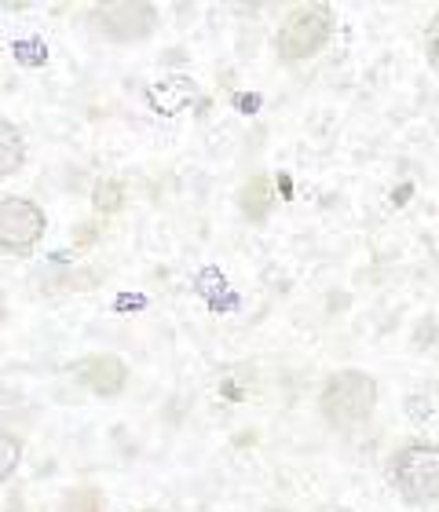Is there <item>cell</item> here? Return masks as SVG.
Returning a JSON list of instances; mask_svg holds the SVG:
<instances>
[{"label": "cell", "mask_w": 439, "mask_h": 512, "mask_svg": "<svg viewBox=\"0 0 439 512\" xmlns=\"http://www.w3.org/2000/svg\"><path fill=\"white\" fill-rule=\"evenodd\" d=\"M377 406V381L366 370H337L326 377L319 392V410L333 428H359L374 417Z\"/></svg>", "instance_id": "cell-1"}, {"label": "cell", "mask_w": 439, "mask_h": 512, "mask_svg": "<svg viewBox=\"0 0 439 512\" xmlns=\"http://www.w3.org/2000/svg\"><path fill=\"white\" fill-rule=\"evenodd\" d=\"M388 476L410 505L439 502V447L425 439L399 447L388 461Z\"/></svg>", "instance_id": "cell-2"}, {"label": "cell", "mask_w": 439, "mask_h": 512, "mask_svg": "<svg viewBox=\"0 0 439 512\" xmlns=\"http://www.w3.org/2000/svg\"><path fill=\"white\" fill-rule=\"evenodd\" d=\"M333 37V8L322 4V0H311V4H297V8L282 19L279 26V55L286 63H304L311 55H319Z\"/></svg>", "instance_id": "cell-3"}, {"label": "cell", "mask_w": 439, "mask_h": 512, "mask_svg": "<svg viewBox=\"0 0 439 512\" xmlns=\"http://www.w3.org/2000/svg\"><path fill=\"white\" fill-rule=\"evenodd\" d=\"M88 26L107 41L132 44L143 41L158 26V11L147 0H118V4H96L88 11Z\"/></svg>", "instance_id": "cell-4"}, {"label": "cell", "mask_w": 439, "mask_h": 512, "mask_svg": "<svg viewBox=\"0 0 439 512\" xmlns=\"http://www.w3.org/2000/svg\"><path fill=\"white\" fill-rule=\"evenodd\" d=\"M44 238V213L30 198H4L0 202V249L30 253Z\"/></svg>", "instance_id": "cell-5"}, {"label": "cell", "mask_w": 439, "mask_h": 512, "mask_svg": "<svg viewBox=\"0 0 439 512\" xmlns=\"http://www.w3.org/2000/svg\"><path fill=\"white\" fill-rule=\"evenodd\" d=\"M74 377L85 384L88 392L103 395H121L125 392V384H129V366L121 363L118 355H88L81 363L74 366Z\"/></svg>", "instance_id": "cell-6"}, {"label": "cell", "mask_w": 439, "mask_h": 512, "mask_svg": "<svg viewBox=\"0 0 439 512\" xmlns=\"http://www.w3.org/2000/svg\"><path fill=\"white\" fill-rule=\"evenodd\" d=\"M147 96L158 114H180L194 99V81H187V77H169V81H158Z\"/></svg>", "instance_id": "cell-7"}, {"label": "cell", "mask_w": 439, "mask_h": 512, "mask_svg": "<svg viewBox=\"0 0 439 512\" xmlns=\"http://www.w3.org/2000/svg\"><path fill=\"white\" fill-rule=\"evenodd\" d=\"M242 213L249 216V220H268V213L275 209V191H271V180L268 176H253V180L242 187Z\"/></svg>", "instance_id": "cell-8"}, {"label": "cell", "mask_w": 439, "mask_h": 512, "mask_svg": "<svg viewBox=\"0 0 439 512\" xmlns=\"http://www.w3.org/2000/svg\"><path fill=\"white\" fill-rule=\"evenodd\" d=\"M22 161H26V143H22V132L11 125V121H0V176L19 172Z\"/></svg>", "instance_id": "cell-9"}, {"label": "cell", "mask_w": 439, "mask_h": 512, "mask_svg": "<svg viewBox=\"0 0 439 512\" xmlns=\"http://www.w3.org/2000/svg\"><path fill=\"white\" fill-rule=\"evenodd\" d=\"M19 461H22V443H19V436H11V432H4V428H0V483L15 476Z\"/></svg>", "instance_id": "cell-10"}, {"label": "cell", "mask_w": 439, "mask_h": 512, "mask_svg": "<svg viewBox=\"0 0 439 512\" xmlns=\"http://www.w3.org/2000/svg\"><path fill=\"white\" fill-rule=\"evenodd\" d=\"M63 512H103V494L92 487H77L63 498Z\"/></svg>", "instance_id": "cell-11"}, {"label": "cell", "mask_w": 439, "mask_h": 512, "mask_svg": "<svg viewBox=\"0 0 439 512\" xmlns=\"http://www.w3.org/2000/svg\"><path fill=\"white\" fill-rule=\"evenodd\" d=\"M92 202H96L99 213H118L121 202H125V191H121V183L107 180V183H99V187H96Z\"/></svg>", "instance_id": "cell-12"}, {"label": "cell", "mask_w": 439, "mask_h": 512, "mask_svg": "<svg viewBox=\"0 0 439 512\" xmlns=\"http://www.w3.org/2000/svg\"><path fill=\"white\" fill-rule=\"evenodd\" d=\"M15 59H19L22 66H41L44 59H48V48H44L41 41H15Z\"/></svg>", "instance_id": "cell-13"}, {"label": "cell", "mask_w": 439, "mask_h": 512, "mask_svg": "<svg viewBox=\"0 0 439 512\" xmlns=\"http://www.w3.org/2000/svg\"><path fill=\"white\" fill-rule=\"evenodd\" d=\"M425 55H429V63L439 70V11L429 19V26H425Z\"/></svg>", "instance_id": "cell-14"}, {"label": "cell", "mask_w": 439, "mask_h": 512, "mask_svg": "<svg viewBox=\"0 0 439 512\" xmlns=\"http://www.w3.org/2000/svg\"><path fill=\"white\" fill-rule=\"evenodd\" d=\"M8 512H22V502H11V505H8Z\"/></svg>", "instance_id": "cell-15"}, {"label": "cell", "mask_w": 439, "mask_h": 512, "mask_svg": "<svg viewBox=\"0 0 439 512\" xmlns=\"http://www.w3.org/2000/svg\"><path fill=\"white\" fill-rule=\"evenodd\" d=\"M0 319H4V300H0Z\"/></svg>", "instance_id": "cell-16"}, {"label": "cell", "mask_w": 439, "mask_h": 512, "mask_svg": "<svg viewBox=\"0 0 439 512\" xmlns=\"http://www.w3.org/2000/svg\"><path fill=\"white\" fill-rule=\"evenodd\" d=\"M143 512H161V509H143Z\"/></svg>", "instance_id": "cell-17"}]
</instances>
